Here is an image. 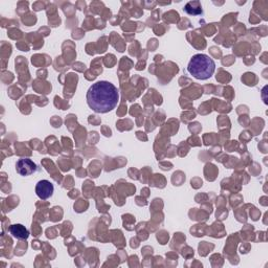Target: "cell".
<instances>
[{
	"instance_id": "cell-1",
	"label": "cell",
	"mask_w": 268,
	"mask_h": 268,
	"mask_svg": "<svg viewBox=\"0 0 268 268\" xmlns=\"http://www.w3.org/2000/svg\"><path fill=\"white\" fill-rule=\"evenodd\" d=\"M87 104L96 114H108L116 109L120 102L118 88L110 82L100 81L87 92Z\"/></svg>"
},
{
	"instance_id": "cell-2",
	"label": "cell",
	"mask_w": 268,
	"mask_h": 268,
	"mask_svg": "<svg viewBox=\"0 0 268 268\" xmlns=\"http://www.w3.org/2000/svg\"><path fill=\"white\" fill-rule=\"evenodd\" d=\"M216 70L215 61L204 54H198L191 59L188 72L197 80L206 81L213 76Z\"/></svg>"
},
{
	"instance_id": "cell-3",
	"label": "cell",
	"mask_w": 268,
	"mask_h": 268,
	"mask_svg": "<svg viewBox=\"0 0 268 268\" xmlns=\"http://www.w3.org/2000/svg\"><path fill=\"white\" fill-rule=\"evenodd\" d=\"M16 171L19 175L24 177H28V176L35 174L38 171V166L32 160L22 158V160H19L16 164Z\"/></svg>"
},
{
	"instance_id": "cell-4",
	"label": "cell",
	"mask_w": 268,
	"mask_h": 268,
	"mask_svg": "<svg viewBox=\"0 0 268 268\" xmlns=\"http://www.w3.org/2000/svg\"><path fill=\"white\" fill-rule=\"evenodd\" d=\"M54 192V184L48 180H41L36 186V194L42 200L50 199Z\"/></svg>"
},
{
	"instance_id": "cell-5",
	"label": "cell",
	"mask_w": 268,
	"mask_h": 268,
	"mask_svg": "<svg viewBox=\"0 0 268 268\" xmlns=\"http://www.w3.org/2000/svg\"><path fill=\"white\" fill-rule=\"evenodd\" d=\"M10 232L18 240H28L30 237L28 230L22 224H14L10 228Z\"/></svg>"
}]
</instances>
